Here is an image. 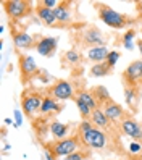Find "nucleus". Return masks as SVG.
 I'll return each mask as SVG.
<instances>
[{"instance_id":"obj_37","label":"nucleus","mask_w":142,"mask_h":160,"mask_svg":"<svg viewBox=\"0 0 142 160\" xmlns=\"http://www.w3.org/2000/svg\"><path fill=\"white\" fill-rule=\"evenodd\" d=\"M140 108H142V105H140Z\"/></svg>"},{"instance_id":"obj_23","label":"nucleus","mask_w":142,"mask_h":160,"mask_svg":"<svg viewBox=\"0 0 142 160\" xmlns=\"http://www.w3.org/2000/svg\"><path fill=\"white\" fill-rule=\"evenodd\" d=\"M108 53H110V50L107 49V47H94V49H89L86 52V62L92 63V65L107 62Z\"/></svg>"},{"instance_id":"obj_29","label":"nucleus","mask_w":142,"mask_h":160,"mask_svg":"<svg viewBox=\"0 0 142 160\" xmlns=\"http://www.w3.org/2000/svg\"><path fill=\"white\" fill-rule=\"evenodd\" d=\"M21 123H23V112L15 110V128H20Z\"/></svg>"},{"instance_id":"obj_7","label":"nucleus","mask_w":142,"mask_h":160,"mask_svg":"<svg viewBox=\"0 0 142 160\" xmlns=\"http://www.w3.org/2000/svg\"><path fill=\"white\" fill-rule=\"evenodd\" d=\"M94 8L97 10L99 20H102V23H105L111 29H126L128 26H131L136 21L132 16H129L126 13H120L116 10H113L110 5L102 3V2H95Z\"/></svg>"},{"instance_id":"obj_36","label":"nucleus","mask_w":142,"mask_h":160,"mask_svg":"<svg viewBox=\"0 0 142 160\" xmlns=\"http://www.w3.org/2000/svg\"><path fill=\"white\" fill-rule=\"evenodd\" d=\"M140 88H142V81H140Z\"/></svg>"},{"instance_id":"obj_27","label":"nucleus","mask_w":142,"mask_h":160,"mask_svg":"<svg viewBox=\"0 0 142 160\" xmlns=\"http://www.w3.org/2000/svg\"><path fill=\"white\" fill-rule=\"evenodd\" d=\"M134 37H136V31L134 29H128L121 36V45L125 47V49H128V50H132V47H134V44H132Z\"/></svg>"},{"instance_id":"obj_1","label":"nucleus","mask_w":142,"mask_h":160,"mask_svg":"<svg viewBox=\"0 0 142 160\" xmlns=\"http://www.w3.org/2000/svg\"><path fill=\"white\" fill-rule=\"evenodd\" d=\"M76 131L81 136L84 147L91 149L92 152H99L102 155L115 154L118 158H126L129 154V150L123 144L121 134H111V133H107V131H102L86 120L78 123Z\"/></svg>"},{"instance_id":"obj_2","label":"nucleus","mask_w":142,"mask_h":160,"mask_svg":"<svg viewBox=\"0 0 142 160\" xmlns=\"http://www.w3.org/2000/svg\"><path fill=\"white\" fill-rule=\"evenodd\" d=\"M70 42L73 49L78 50H89L94 47H107L108 36L102 32L97 24H86L81 29H74L70 32Z\"/></svg>"},{"instance_id":"obj_20","label":"nucleus","mask_w":142,"mask_h":160,"mask_svg":"<svg viewBox=\"0 0 142 160\" xmlns=\"http://www.w3.org/2000/svg\"><path fill=\"white\" fill-rule=\"evenodd\" d=\"M36 16L39 18V21L45 26H49V28H53V29H60V24L58 21H56V16L53 13V8H49V7H45L41 0L36 3V10H34Z\"/></svg>"},{"instance_id":"obj_19","label":"nucleus","mask_w":142,"mask_h":160,"mask_svg":"<svg viewBox=\"0 0 142 160\" xmlns=\"http://www.w3.org/2000/svg\"><path fill=\"white\" fill-rule=\"evenodd\" d=\"M142 81V60L131 62L121 73L123 84H140Z\"/></svg>"},{"instance_id":"obj_14","label":"nucleus","mask_w":142,"mask_h":160,"mask_svg":"<svg viewBox=\"0 0 142 160\" xmlns=\"http://www.w3.org/2000/svg\"><path fill=\"white\" fill-rule=\"evenodd\" d=\"M123 91H125V100L128 110L132 115H136L140 110L142 105V88L140 84H123Z\"/></svg>"},{"instance_id":"obj_34","label":"nucleus","mask_w":142,"mask_h":160,"mask_svg":"<svg viewBox=\"0 0 142 160\" xmlns=\"http://www.w3.org/2000/svg\"><path fill=\"white\" fill-rule=\"evenodd\" d=\"M139 157H140V160H142V150H140V152H139Z\"/></svg>"},{"instance_id":"obj_32","label":"nucleus","mask_w":142,"mask_h":160,"mask_svg":"<svg viewBox=\"0 0 142 160\" xmlns=\"http://www.w3.org/2000/svg\"><path fill=\"white\" fill-rule=\"evenodd\" d=\"M3 123H5V125H12L13 121H12L10 118H5V120H3ZM13 126H15V123H13Z\"/></svg>"},{"instance_id":"obj_24","label":"nucleus","mask_w":142,"mask_h":160,"mask_svg":"<svg viewBox=\"0 0 142 160\" xmlns=\"http://www.w3.org/2000/svg\"><path fill=\"white\" fill-rule=\"evenodd\" d=\"M89 92H91V96L94 97V100H95V103H97L99 108H102V107L111 99L108 89H107L105 86H102V84H99V86H91V88H89Z\"/></svg>"},{"instance_id":"obj_11","label":"nucleus","mask_w":142,"mask_h":160,"mask_svg":"<svg viewBox=\"0 0 142 160\" xmlns=\"http://www.w3.org/2000/svg\"><path fill=\"white\" fill-rule=\"evenodd\" d=\"M45 96H49L58 102H66V100H73L74 97V86L71 79H53L49 86H44Z\"/></svg>"},{"instance_id":"obj_10","label":"nucleus","mask_w":142,"mask_h":160,"mask_svg":"<svg viewBox=\"0 0 142 160\" xmlns=\"http://www.w3.org/2000/svg\"><path fill=\"white\" fill-rule=\"evenodd\" d=\"M2 7L10 21H21L29 18L36 10V3L29 0H3Z\"/></svg>"},{"instance_id":"obj_3","label":"nucleus","mask_w":142,"mask_h":160,"mask_svg":"<svg viewBox=\"0 0 142 160\" xmlns=\"http://www.w3.org/2000/svg\"><path fill=\"white\" fill-rule=\"evenodd\" d=\"M78 5L79 3L73 2V0H61L53 8V13L56 16V21L60 24V29L74 31V29H81V28L87 24L86 21H81Z\"/></svg>"},{"instance_id":"obj_33","label":"nucleus","mask_w":142,"mask_h":160,"mask_svg":"<svg viewBox=\"0 0 142 160\" xmlns=\"http://www.w3.org/2000/svg\"><path fill=\"white\" fill-rule=\"evenodd\" d=\"M5 136H7V128H5V125L2 126V138L5 139Z\"/></svg>"},{"instance_id":"obj_26","label":"nucleus","mask_w":142,"mask_h":160,"mask_svg":"<svg viewBox=\"0 0 142 160\" xmlns=\"http://www.w3.org/2000/svg\"><path fill=\"white\" fill-rule=\"evenodd\" d=\"M92 154H94V152H92L91 149L82 147V149H79V150H76V152L70 154L68 157H65V158H61V160H91Z\"/></svg>"},{"instance_id":"obj_13","label":"nucleus","mask_w":142,"mask_h":160,"mask_svg":"<svg viewBox=\"0 0 142 160\" xmlns=\"http://www.w3.org/2000/svg\"><path fill=\"white\" fill-rule=\"evenodd\" d=\"M118 128H120L121 136H126L131 141H134V142L142 144V123L134 118V115H129L123 121H120Z\"/></svg>"},{"instance_id":"obj_5","label":"nucleus","mask_w":142,"mask_h":160,"mask_svg":"<svg viewBox=\"0 0 142 160\" xmlns=\"http://www.w3.org/2000/svg\"><path fill=\"white\" fill-rule=\"evenodd\" d=\"M71 79V78H70ZM73 81V86H74V97H73V102L76 103V107L79 110V115L82 120L89 121L92 112L99 108L94 97L91 96L89 92V88H87V81L86 78H78V79H71Z\"/></svg>"},{"instance_id":"obj_22","label":"nucleus","mask_w":142,"mask_h":160,"mask_svg":"<svg viewBox=\"0 0 142 160\" xmlns=\"http://www.w3.org/2000/svg\"><path fill=\"white\" fill-rule=\"evenodd\" d=\"M78 125H73V123H61L58 120H52L50 123V134L52 139H63V138H68L70 136V131L74 129Z\"/></svg>"},{"instance_id":"obj_28","label":"nucleus","mask_w":142,"mask_h":160,"mask_svg":"<svg viewBox=\"0 0 142 160\" xmlns=\"http://www.w3.org/2000/svg\"><path fill=\"white\" fill-rule=\"evenodd\" d=\"M118 58H120V52H118V50H110V53H108V58H107V63L110 65V67L115 68V65H116Z\"/></svg>"},{"instance_id":"obj_9","label":"nucleus","mask_w":142,"mask_h":160,"mask_svg":"<svg viewBox=\"0 0 142 160\" xmlns=\"http://www.w3.org/2000/svg\"><path fill=\"white\" fill-rule=\"evenodd\" d=\"M16 55H18V68H20V81L23 84V88L31 86V82L34 79H39L41 73H42V68L37 67L36 60L31 57V55L23 53L20 50H16Z\"/></svg>"},{"instance_id":"obj_4","label":"nucleus","mask_w":142,"mask_h":160,"mask_svg":"<svg viewBox=\"0 0 142 160\" xmlns=\"http://www.w3.org/2000/svg\"><path fill=\"white\" fill-rule=\"evenodd\" d=\"M78 128V126H76ZM76 128L73 129V133L68 138H63V139H50L47 141L45 144H42L44 150H47L55 160H61L65 157H68L70 154L76 152V150L82 149L84 144L81 141V136L78 134Z\"/></svg>"},{"instance_id":"obj_25","label":"nucleus","mask_w":142,"mask_h":160,"mask_svg":"<svg viewBox=\"0 0 142 160\" xmlns=\"http://www.w3.org/2000/svg\"><path fill=\"white\" fill-rule=\"evenodd\" d=\"M111 73H113V67H110L107 62L92 65V67L89 68V71H87L89 78H103V76H110Z\"/></svg>"},{"instance_id":"obj_30","label":"nucleus","mask_w":142,"mask_h":160,"mask_svg":"<svg viewBox=\"0 0 142 160\" xmlns=\"http://www.w3.org/2000/svg\"><path fill=\"white\" fill-rule=\"evenodd\" d=\"M44 158H45V160H55V158H53V157H52L49 152H47V150H44Z\"/></svg>"},{"instance_id":"obj_6","label":"nucleus","mask_w":142,"mask_h":160,"mask_svg":"<svg viewBox=\"0 0 142 160\" xmlns=\"http://www.w3.org/2000/svg\"><path fill=\"white\" fill-rule=\"evenodd\" d=\"M45 97V91L44 88H37V86H26L23 88V92L20 96V105L21 112L27 120H34L37 115L41 113V107Z\"/></svg>"},{"instance_id":"obj_17","label":"nucleus","mask_w":142,"mask_h":160,"mask_svg":"<svg viewBox=\"0 0 142 160\" xmlns=\"http://www.w3.org/2000/svg\"><path fill=\"white\" fill-rule=\"evenodd\" d=\"M50 123H52V120L44 115H37L34 120H31V128L34 131L37 142H41V144L47 142V138L50 134Z\"/></svg>"},{"instance_id":"obj_35","label":"nucleus","mask_w":142,"mask_h":160,"mask_svg":"<svg viewBox=\"0 0 142 160\" xmlns=\"http://www.w3.org/2000/svg\"><path fill=\"white\" fill-rule=\"evenodd\" d=\"M113 160H125V158H113Z\"/></svg>"},{"instance_id":"obj_21","label":"nucleus","mask_w":142,"mask_h":160,"mask_svg":"<svg viewBox=\"0 0 142 160\" xmlns=\"http://www.w3.org/2000/svg\"><path fill=\"white\" fill-rule=\"evenodd\" d=\"M63 110H65V102H58V100H55L49 96H45L39 115H44V117L50 118V120H55Z\"/></svg>"},{"instance_id":"obj_16","label":"nucleus","mask_w":142,"mask_h":160,"mask_svg":"<svg viewBox=\"0 0 142 160\" xmlns=\"http://www.w3.org/2000/svg\"><path fill=\"white\" fill-rule=\"evenodd\" d=\"M56 49H58V39H56V37L37 34V39H36V50H37V53H39V55L52 58L53 55L56 53Z\"/></svg>"},{"instance_id":"obj_15","label":"nucleus","mask_w":142,"mask_h":160,"mask_svg":"<svg viewBox=\"0 0 142 160\" xmlns=\"http://www.w3.org/2000/svg\"><path fill=\"white\" fill-rule=\"evenodd\" d=\"M89 121L94 126H97L99 129H102V131H107V133H111V134H121L118 125L113 123V121L105 113H103L102 108H95V110H94L91 118H89Z\"/></svg>"},{"instance_id":"obj_8","label":"nucleus","mask_w":142,"mask_h":160,"mask_svg":"<svg viewBox=\"0 0 142 160\" xmlns=\"http://www.w3.org/2000/svg\"><path fill=\"white\" fill-rule=\"evenodd\" d=\"M86 55L78 49H68L60 53V67L70 71L71 79L84 78V65H86Z\"/></svg>"},{"instance_id":"obj_18","label":"nucleus","mask_w":142,"mask_h":160,"mask_svg":"<svg viewBox=\"0 0 142 160\" xmlns=\"http://www.w3.org/2000/svg\"><path fill=\"white\" fill-rule=\"evenodd\" d=\"M102 110H103V113H105L113 123H116V125H120V121H123L126 117H129V115H132L129 110H126L125 107L121 105V103H118L115 99H110L105 105L102 107Z\"/></svg>"},{"instance_id":"obj_31","label":"nucleus","mask_w":142,"mask_h":160,"mask_svg":"<svg viewBox=\"0 0 142 160\" xmlns=\"http://www.w3.org/2000/svg\"><path fill=\"white\" fill-rule=\"evenodd\" d=\"M137 49H139V52H140V55H142V39L137 41Z\"/></svg>"},{"instance_id":"obj_12","label":"nucleus","mask_w":142,"mask_h":160,"mask_svg":"<svg viewBox=\"0 0 142 160\" xmlns=\"http://www.w3.org/2000/svg\"><path fill=\"white\" fill-rule=\"evenodd\" d=\"M10 34L15 44V49L20 50H29V49H36V39L37 34L31 36L29 32H26V28H23L21 21H10Z\"/></svg>"}]
</instances>
